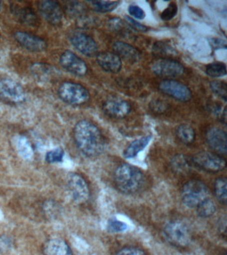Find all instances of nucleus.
Segmentation results:
<instances>
[{
  "mask_svg": "<svg viewBox=\"0 0 227 255\" xmlns=\"http://www.w3.org/2000/svg\"><path fill=\"white\" fill-rule=\"evenodd\" d=\"M73 137L79 150L87 157H96L104 150L102 133L90 121L83 120L77 123L73 129Z\"/></svg>",
  "mask_w": 227,
  "mask_h": 255,
  "instance_id": "nucleus-1",
  "label": "nucleus"
},
{
  "mask_svg": "<svg viewBox=\"0 0 227 255\" xmlns=\"http://www.w3.org/2000/svg\"><path fill=\"white\" fill-rule=\"evenodd\" d=\"M114 178L119 191L127 194L138 192L144 186L145 182L142 171L127 163H123L117 167Z\"/></svg>",
  "mask_w": 227,
  "mask_h": 255,
  "instance_id": "nucleus-2",
  "label": "nucleus"
},
{
  "mask_svg": "<svg viewBox=\"0 0 227 255\" xmlns=\"http://www.w3.org/2000/svg\"><path fill=\"white\" fill-rule=\"evenodd\" d=\"M163 235L167 242L179 248L189 246L192 240V235L189 227L179 221L169 222L165 227Z\"/></svg>",
  "mask_w": 227,
  "mask_h": 255,
  "instance_id": "nucleus-3",
  "label": "nucleus"
},
{
  "mask_svg": "<svg viewBox=\"0 0 227 255\" xmlns=\"http://www.w3.org/2000/svg\"><path fill=\"white\" fill-rule=\"evenodd\" d=\"M209 189L200 180L189 181L184 185L181 192L183 202L190 208H197L201 203L209 198Z\"/></svg>",
  "mask_w": 227,
  "mask_h": 255,
  "instance_id": "nucleus-4",
  "label": "nucleus"
},
{
  "mask_svg": "<svg viewBox=\"0 0 227 255\" xmlns=\"http://www.w3.org/2000/svg\"><path fill=\"white\" fill-rule=\"evenodd\" d=\"M59 97L65 103L73 106L84 105L90 99V94L84 87L72 82H64L58 89Z\"/></svg>",
  "mask_w": 227,
  "mask_h": 255,
  "instance_id": "nucleus-5",
  "label": "nucleus"
},
{
  "mask_svg": "<svg viewBox=\"0 0 227 255\" xmlns=\"http://www.w3.org/2000/svg\"><path fill=\"white\" fill-rule=\"evenodd\" d=\"M193 165L211 173H217L223 171L226 167L225 158L217 153L202 151L191 157Z\"/></svg>",
  "mask_w": 227,
  "mask_h": 255,
  "instance_id": "nucleus-6",
  "label": "nucleus"
},
{
  "mask_svg": "<svg viewBox=\"0 0 227 255\" xmlns=\"http://www.w3.org/2000/svg\"><path fill=\"white\" fill-rule=\"evenodd\" d=\"M0 98L11 104H21L26 99V95L23 87L13 80H0Z\"/></svg>",
  "mask_w": 227,
  "mask_h": 255,
  "instance_id": "nucleus-7",
  "label": "nucleus"
},
{
  "mask_svg": "<svg viewBox=\"0 0 227 255\" xmlns=\"http://www.w3.org/2000/svg\"><path fill=\"white\" fill-rule=\"evenodd\" d=\"M152 71L158 77L170 80L181 77L185 69L180 63L175 60L161 59L153 64Z\"/></svg>",
  "mask_w": 227,
  "mask_h": 255,
  "instance_id": "nucleus-8",
  "label": "nucleus"
},
{
  "mask_svg": "<svg viewBox=\"0 0 227 255\" xmlns=\"http://www.w3.org/2000/svg\"><path fill=\"white\" fill-rule=\"evenodd\" d=\"M67 185L75 202L83 204L89 200L90 190L87 181L81 175L77 173H71L67 179Z\"/></svg>",
  "mask_w": 227,
  "mask_h": 255,
  "instance_id": "nucleus-9",
  "label": "nucleus"
},
{
  "mask_svg": "<svg viewBox=\"0 0 227 255\" xmlns=\"http://www.w3.org/2000/svg\"><path fill=\"white\" fill-rule=\"evenodd\" d=\"M71 45L87 57H94L98 54V46L90 36L82 32H74L70 35Z\"/></svg>",
  "mask_w": 227,
  "mask_h": 255,
  "instance_id": "nucleus-10",
  "label": "nucleus"
},
{
  "mask_svg": "<svg viewBox=\"0 0 227 255\" xmlns=\"http://www.w3.org/2000/svg\"><path fill=\"white\" fill-rule=\"evenodd\" d=\"M159 89L162 93L177 101L187 102L192 98L191 90L184 84L174 80L163 81L159 85Z\"/></svg>",
  "mask_w": 227,
  "mask_h": 255,
  "instance_id": "nucleus-11",
  "label": "nucleus"
},
{
  "mask_svg": "<svg viewBox=\"0 0 227 255\" xmlns=\"http://www.w3.org/2000/svg\"><path fill=\"white\" fill-rule=\"evenodd\" d=\"M59 62L63 69L79 77L86 75L88 71V67L85 62L70 51L63 52L59 59Z\"/></svg>",
  "mask_w": 227,
  "mask_h": 255,
  "instance_id": "nucleus-12",
  "label": "nucleus"
},
{
  "mask_svg": "<svg viewBox=\"0 0 227 255\" xmlns=\"http://www.w3.org/2000/svg\"><path fill=\"white\" fill-rule=\"evenodd\" d=\"M14 38L19 45L29 51L39 53L44 51L47 47L46 42L34 34L17 31L15 33Z\"/></svg>",
  "mask_w": 227,
  "mask_h": 255,
  "instance_id": "nucleus-13",
  "label": "nucleus"
},
{
  "mask_svg": "<svg viewBox=\"0 0 227 255\" xmlns=\"http://www.w3.org/2000/svg\"><path fill=\"white\" fill-rule=\"evenodd\" d=\"M103 110L109 117L122 119L130 113L131 105L125 100L111 98L103 103Z\"/></svg>",
  "mask_w": 227,
  "mask_h": 255,
  "instance_id": "nucleus-14",
  "label": "nucleus"
},
{
  "mask_svg": "<svg viewBox=\"0 0 227 255\" xmlns=\"http://www.w3.org/2000/svg\"><path fill=\"white\" fill-rule=\"evenodd\" d=\"M39 9L43 18L51 25H58L62 21V9L58 2L41 1L39 4Z\"/></svg>",
  "mask_w": 227,
  "mask_h": 255,
  "instance_id": "nucleus-15",
  "label": "nucleus"
},
{
  "mask_svg": "<svg viewBox=\"0 0 227 255\" xmlns=\"http://www.w3.org/2000/svg\"><path fill=\"white\" fill-rule=\"evenodd\" d=\"M207 140L211 148L219 153L226 154L227 151V133L218 128H213L207 131Z\"/></svg>",
  "mask_w": 227,
  "mask_h": 255,
  "instance_id": "nucleus-16",
  "label": "nucleus"
},
{
  "mask_svg": "<svg viewBox=\"0 0 227 255\" xmlns=\"http://www.w3.org/2000/svg\"><path fill=\"white\" fill-rule=\"evenodd\" d=\"M11 12L19 21L31 27L39 26V19L31 8L18 4H11Z\"/></svg>",
  "mask_w": 227,
  "mask_h": 255,
  "instance_id": "nucleus-17",
  "label": "nucleus"
},
{
  "mask_svg": "<svg viewBox=\"0 0 227 255\" xmlns=\"http://www.w3.org/2000/svg\"><path fill=\"white\" fill-rule=\"evenodd\" d=\"M97 62L101 69L111 73H117L121 71L122 63L120 58L114 53H100L97 54Z\"/></svg>",
  "mask_w": 227,
  "mask_h": 255,
  "instance_id": "nucleus-18",
  "label": "nucleus"
},
{
  "mask_svg": "<svg viewBox=\"0 0 227 255\" xmlns=\"http://www.w3.org/2000/svg\"><path fill=\"white\" fill-rule=\"evenodd\" d=\"M113 51L120 59L126 60L131 63H137L141 59V52L133 46L122 41H117L113 44Z\"/></svg>",
  "mask_w": 227,
  "mask_h": 255,
  "instance_id": "nucleus-19",
  "label": "nucleus"
},
{
  "mask_svg": "<svg viewBox=\"0 0 227 255\" xmlns=\"http://www.w3.org/2000/svg\"><path fill=\"white\" fill-rule=\"evenodd\" d=\"M44 255H73L70 247L66 241L61 239H52L46 241L43 245Z\"/></svg>",
  "mask_w": 227,
  "mask_h": 255,
  "instance_id": "nucleus-20",
  "label": "nucleus"
},
{
  "mask_svg": "<svg viewBox=\"0 0 227 255\" xmlns=\"http://www.w3.org/2000/svg\"><path fill=\"white\" fill-rule=\"evenodd\" d=\"M193 165L191 157L187 155L177 154L171 159V169L177 174L184 175L190 172Z\"/></svg>",
  "mask_w": 227,
  "mask_h": 255,
  "instance_id": "nucleus-21",
  "label": "nucleus"
},
{
  "mask_svg": "<svg viewBox=\"0 0 227 255\" xmlns=\"http://www.w3.org/2000/svg\"><path fill=\"white\" fill-rule=\"evenodd\" d=\"M151 136H144L135 139L128 145L124 151V156L126 158H133L146 147L151 141Z\"/></svg>",
  "mask_w": 227,
  "mask_h": 255,
  "instance_id": "nucleus-22",
  "label": "nucleus"
},
{
  "mask_svg": "<svg viewBox=\"0 0 227 255\" xmlns=\"http://www.w3.org/2000/svg\"><path fill=\"white\" fill-rule=\"evenodd\" d=\"M176 135L181 142L189 145L195 141V131L191 126L182 125L177 127Z\"/></svg>",
  "mask_w": 227,
  "mask_h": 255,
  "instance_id": "nucleus-23",
  "label": "nucleus"
},
{
  "mask_svg": "<svg viewBox=\"0 0 227 255\" xmlns=\"http://www.w3.org/2000/svg\"><path fill=\"white\" fill-rule=\"evenodd\" d=\"M153 53L161 59H169L177 55L176 51L170 45L163 42H157L155 43L153 47Z\"/></svg>",
  "mask_w": 227,
  "mask_h": 255,
  "instance_id": "nucleus-24",
  "label": "nucleus"
},
{
  "mask_svg": "<svg viewBox=\"0 0 227 255\" xmlns=\"http://www.w3.org/2000/svg\"><path fill=\"white\" fill-rule=\"evenodd\" d=\"M33 75L41 81L50 79L53 75V70L50 66L45 63H36L33 65Z\"/></svg>",
  "mask_w": 227,
  "mask_h": 255,
  "instance_id": "nucleus-25",
  "label": "nucleus"
},
{
  "mask_svg": "<svg viewBox=\"0 0 227 255\" xmlns=\"http://www.w3.org/2000/svg\"><path fill=\"white\" fill-rule=\"evenodd\" d=\"M215 196L221 203H227V179L221 177L215 181L214 184Z\"/></svg>",
  "mask_w": 227,
  "mask_h": 255,
  "instance_id": "nucleus-26",
  "label": "nucleus"
},
{
  "mask_svg": "<svg viewBox=\"0 0 227 255\" xmlns=\"http://www.w3.org/2000/svg\"><path fill=\"white\" fill-rule=\"evenodd\" d=\"M197 211L199 216L203 218H207L215 214L216 206L212 199L209 197L197 207Z\"/></svg>",
  "mask_w": 227,
  "mask_h": 255,
  "instance_id": "nucleus-27",
  "label": "nucleus"
},
{
  "mask_svg": "<svg viewBox=\"0 0 227 255\" xmlns=\"http://www.w3.org/2000/svg\"><path fill=\"white\" fill-rule=\"evenodd\" d=\"M206 73L211 77H225L227 75V67L225 64L219 63V62L210 63L207 66Z\"/></svg>",
  "mask_w": 227,
  "mask_h": 255,
  "instance_id": "nucleus-28",
  "label": "nucleus"
},
{
  "mask_svg": "<svg viewBox=\"0 0 227 255\" xmlns=\"http://www.w3.org/2000/svg\"><path fill=\"white\" fill-rule=\"evenodd\" d=\"M94 9L101 13H107L116 9L120 2L117 1H91Z\"/></svg>",
  "mask_w": 227,
  "mask_h": 255,
  "instance_id": "nucleus-29",
  "label": "nucleus"
},
{
  "mask_svg": "<svg viewBox=\"0 0 227 255\" xmlns=\"http://www.w3.org/2000/svg\"><path fill=\"white\" fill-rule=\"evenodd\" d=\"M109 26L111 29L121 34L128 33L129 32V26L128 23L124 22L122 19H119V18H113L110 21H109Z\"/></svg>",
  "mask_w": 227,
  "mask_h": 255,
  "instance_id": "nucleus-30",
  "label": "nucleus"
},
{
  "mask_svg": "<svg viewBox=\"0 0 227 255\" xmlns=\"http://www.w3.org/2000/svg\"><path fill=\"white\" fill-rule=\"evenodd\" d=\"M211 89L215 95L227 101V84L223 81H213L210 84Z\"/></svg>",
  "mask_w": 227,
  "mask_h": 255,
  "instance_id": "nucleus-31",
  "label": "nucleus"
},
{
  "mask_svg": "<svg viewBox=\"0 0 227 255\" xmlns=\"http://www.w3.org/2000/svg\"><path fill=\"white\" fill-rule=\"evenodd\" d=\"M63 157H64V151L61 147H57L46 153L45 160L49 163H58L62 161Z\"/></svg>",
  "mask_w": 227,
  "mask_h": 255,
  "instance_id": "nucleus-32",
  "label": "nucleus"
},
{
  "mask_svg": "<svg viewBox=\"0 0 227 255\" xmlns=\"http://www.w3.org/2000/svg\"><path fill=\"white\" fill-rule=\"evenodd\" d=\"M107 229L111 233H122L127 230V225L116 219H111L107 223Z\"/></svg>",
  "mask_w": 227,
  "mask_h": 255,
  "instance_id": "nucleus-33",
  "label": "nucleus"
},
{
  "mask_svg": "<svg viewBox=\"0 0 227 255\" xmlns=\"http://www.w3.org/2000/svg\"><path fill=\"white\" fill-rule=\"evenodd\" d=\"M177 11H178V7H177V3L175 2H171L169 3L168 7L163 10L161 13V19L166 21H170L177 15Z\"/></svg>",
  "mask_w": 227,
  "mask_h": 255,
  "instance_id": "nucleus-34",
  "label": "nucleus"
},
{
  "mask_svg": "<svg viewBox=\"0 0 227 255\" xmlns=\"http://www.w3.org/2000/svg\"><path fill=\"white\" fill-rule=\"evenodd\" d=\"M13 245V241L10 237L6 235L0 236V255L8 253L12 249Z\"/></svg>",
  "mask_w": 227,
  "mask_h": 255,
  "instance_id": "nucleus-35",
  "label": "nucleus"
},
{
  "mask_svg": "<svg viewBox=\"0 0 227 255\" xmlns=\"http://www.w3.org/2000/svg\"><path fill=\"white\" fill-rule=\"evenodd\" d=\"M128 11L130 15L135 19L142 20L145 17V11L138 5H131L128 8Z\"/></svg>",
  "mask_w": 227,
  "mask_h": 255,
  "instance_id": "nucleus-36",
  "label": "nucleus"
},
{
  "mask_svg": "<svg viewBox=\"0 0 227 255\" xmlns=\"http://www.w3.org/2000/svg\"><path fill=\"white\" fill-rule=\"evenodd\" d=\"M115 255H146L144 251L136 247H125L121 249Z\"/></svg>",
  "mask_w": 227,
  "mask_h": 255,
  "instance_id": "nucleus-37",
  "label": "nucleus"
},
{
  "mask_svg": "<svg viewBox=\"0 0 227 255\" xmlns=\"http://www.w3.org/2000/svg\"><path fill=\"white\" fill-rule=\"evenodd\" d=\"M125 19H126L128 25L130 26L132 29L136 30V31L145 32L148 30L146 27V26L143 25V24L139 23V22H137L136 20L133 19L132 17L126 16Z\"/></svg>",
  "mask_w": 227,
  "mask_h": 255,
  "instance_id": "nucleus-38",
  "label": "nucleus"
},
{
  "mask_svg": "<svg viewBox=\"0 0 227 255\" xmlns=\"http://www.w3.org/2000/svg\"><path fill=\"white\" fill-rule=\"evenodd\" d=\"M57 207L58 206L55 201H48L45 203L43 208L45 209V213L49 214V216H54V214L57 213V209H58Z\"/></svg>",
  "mask_w": 227,
  "mask_h": 255,
  "instance_id": "nucleus-39",
  "label": "nucleus"
},
{
  "mask_svg": "<svg viewBox=\"0 0 227 255\" xmlns=\"http://www.w3.org/2000/svg\"><path fill=\"white\" fill-rule=\"evenodd\" d=\"M150 108L152 111L155 113H163L167 109V106L164 103L160 101H153L150 106Z\"/></svg>",
  "mask_w": 227,
  "mask_h": 255,
  "instance_id": "nucleus-40",
  "label": "nucleus"
},
{
  "mask_svg": "<svg viewBox=\"0 0 227 255\" xmlns=\"http://www.w3.org/2000/svg\"><path fill=\"white\" fill-rule=\"evenodd\" d=\"M209 42H210L211 46L214 49H223V48L226 49L227 48L226 41H224V40L217 39V38H212Z\"/></svg>",
  "mask_w": 227,
  "mask_h": 255,
  "instance_id": "nucleus-41",
  "label": "nucleus"
},
{
  "mask_svg": "<svg viewBox=\"0 0 227 255\" xmlns=\"http://www.w3.org/2000/svg\"><path fill=\"white\" fill-rule=\"evenodd\" d=\"M1 2L0 1V11H1Z\"/></svg>",
  "mask_w": 227,
  "mask_h": 255,
  "instance_id": "nucleus-42",
  "label": "nucleus"
},
{
  "mask_svg": "<svg viewBox=\"0 0 227 255\" xmlns=\"http://www.w3.org/2000/svg\"><path fill=\"white\" fill-rule=\"evenodd\" d=\"M225 255H227L226 254H225Z\"/></svg>",
  "mask_w": 227,
  "mask_h": 255,
  "instance_id": "nucleus-43",
  "label": "nucleus"
}]
</instances>
